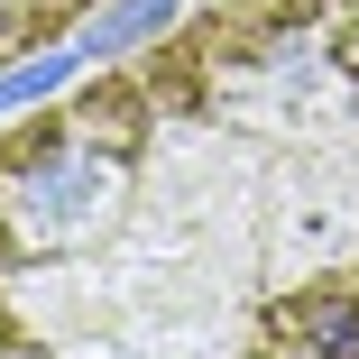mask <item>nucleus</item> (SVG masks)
Segmentation results:
<instances>
[{"mask_svg":"<svg viewBox=\"0 0 359 359\" xmlns=\"http://www.w3.org/2000/svg\"><path fill=\"white\" fill-rule=\"evenodd\" d=\"M0 359H359V0H231L0 138Z\"/></svg>","mask_w":359,"mask_h":359,"instance_id":"f257e3e1","label":"nucleus"},{"mask_svg":"<svg viewBox=\"0 0 359 359\" xmlns=\"http://www.w3.org/2000/svg\"><path fill=\"white\" fill-rule=\"evenodd\" d=\"M157 28H175V0H102V10L74 28V46H83V65H120L129 46H148Z\"/></svg>","mask_w":359,"mask_h":359,"instance_id":"f03ea898","label":"nucleus"},{"mask_svg":"<svg viewBox=\"0 0 359 359\" xmlns=\"http://www.w3.org/2000/svg\"><path fill=\"white\" fill-rule=\"evenodd\" d=\"M93 10H102V0H0V65H19V55L55 46V37H74Z\"/></svg>","mask_w":359,"mask_h":359,"instance_id":"7ed1b4c3","label":"nucleus"},{"mask_svg":"<svg viewBox=\"0 0 359 359\" xmlns=\"http://www.w3.org/2000/svg\"><path fill=\"white\" fill-rule=\"evenodd\" d=\"M74 74H83V46L55 37V46H37V55H19V65H0V111H37L55 83H74Z\"/></svg>","mask_w":359,"mask_h":359,"instance_id":"20e7f679","label":"nucleus"}]
</instances>
